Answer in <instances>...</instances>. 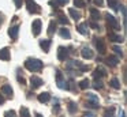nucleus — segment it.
<instances>
[{
    "instance_id": "obj_1",
    "label": "nucleus",
    "mask_w": 127,
    "mask_h": 117,
    "mask_svg": "<svg viewBox=\"0 0 127 117\" xmlns=\"http://www.w3.org/2000/svg\"><path fill=\"white\" fill-rule=\"evenodd\" d=\"M25 67L32 72H36L42 68V61H40L38 59H28L25 61Z\"/></svg>"
},
{
    "instance_id": "obj_2",
    "label": "nucleus",
    "mask_w": 127,
    "mask_h": 117,
    "mask_svg": "<svg viewBox=\"0 0 127 117\" xmlns=\"http://www.w3.org/2000/svg\"><path fill=\"white\" fill-rule=\"evenodd\" d=\"M26 5H28V11L32 14H37L40 12V8L38 5L34 3V0H26Z\"/></svg>"
},
{
    "instance_id": "obj_3",
    "label": "nucleus",
    "mask_w": 127,
    "mask_h": 117,
    "mask_svg": "<svg viewBox=\"0 0 127 117\" xmlns=\"http://www.w3.org/2000/svg\"><path fill=\"white\" fill-rule=\"evenodd\" d=\"M96 48L98 50L100 54H104L105 50H107V46H105V42L102 38H96Z\"/></svg>"
},
{
    "instance_id": "obj_4",
    "label": "nucleus",
    "mask_w": 127,
    "mask_h": 117,
    "mask_svg": "<svg viewBox=\"0 0 127 117\" xmlns=\"http://www.w3.org/2000/svg\"><path fill=\"white\" fill-rule=\"evenodd\" d=\"M67 56H68V49L64 48V46H60V48L58 49V59L63 61V60L67 59Z\"/></svg>"
},
{
    "instance_id": "obj_5",
    "label": "nucleus",
    "mask_w": 127,
    "mask_h": 117,
    "mask_svg": "<svg viewBox=\"0 0 127 117\" xmlns=\"http://www.w3.org/2000/svg\"><path fill=\"white\" fill-rule=\"evenodd\" d=\"M32 29H33V34L34 35H38L41 33V21L40 19H36L32 24Z\"/></svg>"
},
{
    "instance_id": "obj_6",
    "label": "nucleus",
    "mask_w": 127,
    "mask_h": 117,
    "mask_svg": "<svg viewBox=\"0 0 127 117\" xmlns=\"http://www.w3.org/2000/svg\"><path fill=\"white\" fill-rule=\"evenodd\" d=\"M42 83H44V82H42V79L38 78V76H32V78H30V84H32V87H33V89H38Z\"/></svg>"
},
{
    "instance_id": "obj_7",
    "label": "nucleus",
    "mask_w": 127,
    "mask_h": 117,
    "mask_svg": "<svg viewBox=\"0 0 127 117\" xmlns=\"http://www.w3.org/2000/svg\"><path fill=\"white\" fill-rule=\"evenodd\" d=\"M108 37H109V40L112 41V42H123V37L119 34H115L113 31H108Z\"/></svg>"
},
{
    "instance_id": "obj_8",
    "label": "nucleus",
    "mask_w": 127,
    "mask_h": 117,
    "mask_svg": "<svg viewBox=\"0 0 127 117\" xmlns=\"http://www.w3.org/2000/svg\"><path fill=\"white\" fill-rule=\"evenodd\" d=\"M18 33H19V26H11L10 27V30H8V34H10V37L11 38H14V40H17L18 38Z\"/></svg>"
},
{
    "instance_id": "obj_9",
    "label": "nucleus",
    "mask_w": 127,
    "mask_h": 117,
    "mask_svg": "<svg viewBox=\"0 0 127 117\" xmlns=\"http://www.w3.org/2000/svg\"><path fill=\"white\" fill-rule=\"evenodd\" d=\"M107 21H108V23H109V26L112 27V29H118V21H116V18L113 15L107 14Z\"/></svg>"
},
{
    "instance_id": "obj_10",
    "label": "nucleus",
    "mask_w": 127,
    "mask_h": 117,
    "mask_svg": "<svg viewBox=\"0 0 127 117\" xmlns=\"http://www.w3.org/2000/svg\"><path fill=\"white\" fill-rule=\"evenodd\" d=\"M0 60H4V61L10 60V50L7 48L0 49Z\"/></svg>"
},
{
    "instance_id": "obj_11",
    "label": "nucleus",
    "mask_w": 127,
    "mask_h": 117,
    "mask_svg": "<svg viewBox=\"0 0 127 117\" xmlns=\"http://www.w3.org/2000/svg\"><path fill=\"white\" fill-rule=\"evenodd\" d=\"M81 54H82L83 59H92V57H93V52H92L90 48H83L82 50H81Z\"/></svg>"
},
{
    "instance_id": "obj_12",
    "label": "nucleus",
    "mask_w": 127,
    "mask_h": 117,
    "mask_svg": "<svg viewBox=\"0 0 127 117\" xmlns=\"http://www.w3.org/2000/svg\"><path fill=\"white\" fill-rule=\"evenodd\" d=\"M104 75H105V71L102 70V68H100V67H97L96 70H94V72H93V78L94 79H101Z\"/></svg>"
},
{
    "instance_id": "obj_13",
    "label": "nucleus",
    "mask_w": 127,
    "mask_h": 117,
    "mask_svg": "<svg viewBox=\"0 0 127 117\" xmlns=\"http://www.w3.org/2000/svg\"><path fill=\"white\" fill-rule=\"evenodd\" d=\"M56 82H58V86L60 89H64V82H63V73L60 71H56Z\"/></svg>"
},
{
    "instance_id": "obj_14",
    "label": "nucleus",
    "mask_w": 127,
    "mask_h": 117,
    "mask_svg": "<svg viewBox=\"0 0 127 117\" xmlns=\"http://www.w3.org/2000/svg\"><path fill=\"white\" fill-rule=\"evenodd\" d=\"M1 93H3L4 95H7V97H11L12 95V89L10 84H4V86H1Z\"/></svg>"
},
{
    "instance_id": "obj_15",
    "label": "nucleus",
    "mask_w": 127,
    "mask_h": 117,
    "mask_svg": "<svg viewBox=\"0 0 127 117\" xmlns=\"http://www.w3.org/2000/svg\"><path fill=\"white\" fill-rule=\"evenodd\" d=\"M118 63H119V59H118V57H115V56H109L107 59V64L109 65V67H116Z\"/></svg>"
},
{
    "instance_id": "obj_16",
    "label": "nucleus",
    "mask_w": 127,
    "mask_h": 117,
    "mask_svg": "<svg viewBox=\"0 0 127 117\" xmlns=\"http://www.w3.org/2000/svg\"><path fill=\"white\" fill-rule=\"evenodd\" d=\"M51 99V95H49V93H41V94L38 95V101L41 103H45V102H48V101Z\"/></svg>"
},
{
    "instance_id": "obj_17",
    "label": "nucleus",
    "mask_w": 127,
    "mask_h": 117,
    "mask_svg": "<svg viewBox=\"0 0 127 117\" xmlns=\"http://www.w3.org/2000/svg\"><path fill=\"white\" fill-rule=\"evenodd\" d=\"M40 46L42 48V50H44V52H48V50H49V46H51V40L40 41Z\"/></svg>"
},
{
    "instance_id": "obj_18",
    "label": "nucleus",
    "mask_w": 127,
    "mask_h": 117,
    "mask_svg": "<svg viewBox=\"0 0 127 117\" xmlns=\"http://www.w3.org/2000/svg\"><path fill=\"white\" fill-rule=\"evenodd\" d=\"M68 14H70V16H71L72 19H75V21H78V19L81 18V14L77 12L74 8H68Z\"/></svg>"
},
{
    "instance_id": "obj_19",
    "label": "nucleus",
    "mask_w": 127,
    "mask_h": 117,
    "mask_svg": "<svg viewBox=\"0 0 127 117\" xmlns=\"http://www.w3.org/2000/svg\"><path fill=\"white\" fill-rule=\"evenodd\" d=\"M59 33H60L62 37H63V38H67V40H68V38L71 37V34H70L68 29H66V27H62V29L59 30Z\"/></svg>"
},
{
    "instance_id": "obj_20",
    "label": "nucleus",
    "mask_w": 127,
    "mask_h": 117,
    "mask_svg": "<svg viewBox=\"0 0 127 117\" xmlns=\"http://www.w3.org/2000/svg\"><path fill=\"white\" fill-rule=\"evenodd\" d=\"M90 16H92V19H94V21H98L100 19L98 10H96V8H90Z\"/></svg>"
},
{
    "instance_id": "obj_21",
    "label": "nucleus",
    "mask_w": 127,
    "mask_h": 117,
    "mask_svg": "<svg viewBox=\"0 0 127 117\" xmlns=\"http://www.w3.org/2000/svg\"><path fill=\"white\" fill-rule=\"evenodd\" d=\"M66 3H68V0H51L49 4H51V5H56V7H59V5H64Z\"/></svg>"
},
{
    "instance_id": "obj_22",
    "label": "nucleus",
    "mask_w": 127,
    "mask_h": 117,
    "mask_svg": "<svg viewBox=\"0 0 127 117\" xmlns=\"http://www.w3.org/2000/svg\"><path fill=\"white\" fill-rule=\"evenodd\" d=\"M77 30L81 33V34H83V35L88 34V30H86V23H81L79 26L77 27Z\"/></svg>"
},
{
    "instance_id": "obj_23",
    "label": "nucleus",
    "mask_w": 127,
    "mask_h": 117,
    "mask_svg": "<svg viewBox=\"0 0 127 117\" xmlns=\"http://www.w3.org/2000/svg\"><path fill=\"white\" fill-rule=\"evenodd\" d=\"M108 5H109L112 10H118L119 7V1L118 0H108Z\"/></svg>"
},
{
    "instance_id": "obj_24",
    "label": "nucleus",
    "mask_w": 127,
    "mask_h": 117,
    "mask_svg": "<svg viewBox=\"0 0 127 117\" xmlns=\"http://www.w3.org/2000/svg\"><path fill=\"white\" fill-rule=\"evenodd\" d=\"M109 84H111V87H113V89H116V90L120 89V82H119L116 78H113L112 80H111V83H109Z\"/></svg>"
},
{
    "instance_id": "obj_25",
    "label": "nucleus",
    "mask_w": 127,
    "mask_h": 117,
    "mask_svg": "<svg viewBox=\"0 0 127 117\" xmlns=\"http://www.w3.org/2000/svg\"><path fill=\"white\" fill-rule=\"evenodd\" d=\"M19 113H21V117H30V113H29V109L28 108H21V110H19Z\"/></svg>"
},
{
    "instance_id": "obj_26",
    "label": "nucleus",
    "mask_w": 127,
    "mask_h": 117,
    "mask_svg": "<svg viewBox=\"0 0 127 117\" xmlns=\"http://www.w3.org/2000/svg\"><path fill=\"white\" fill-rule=\"evenodd\" d=\"M88 99L92 103H96V105H98V98H97L94 94H89V95H88Z\"/></svg>"
},
{
    "instance_id": "obj_27",
    "label": "nucleus",
    "mask_w": 127,
    "mask_h": 117,
    "mask_svg": "<svg viewBox=\"0 0 127 117\" xmlns=\"http://www.w3.org/2000/svg\"><path fill=\"white\" fill-rule=\"evenodd\" d=\"M89 84H90V82H89L88 79H83V80L79 83V87L82 90H85V89H88V87H89Z\"/></svg>"
},
{
    "instance_id": "obj_28",
    "label": "nucleus",
    "mask_w": 127,
    "mask_h": 117,
    "mask_svg": "<svg viewBox=\"0 0 127 117\" xmlns=\"http://www.w3.org/2000/svg\"><path fill=\"white\" fill-rule=\"evenodd\" d=\"M74 5L75 7H79V8H83L86 5V3L83 0H74Z\"/></svg>"
},
{
    "instance_id": "obj_29",
    "label": "nucleus",
    "mask_w": 127,
    "mask_h": 117,
    "mask_svg": "<svg viewBox=\"0 0 127 117\" xmlns=\"http://www.w3.org/2000/svg\"><path fill=\"white\" fill-rule=\"evenodd\" d=\"M75 110H77V105L74 102H70L68 103V112L70 113H75Z\"/></svg>"
},
{
    "instance_id": "obj_30",
    "label": "nucleus",
    "mask_w": 127,
    "mask_h": 117,
    "mask_svg": "<svg viewBox=\"0 0 127 117\" xmlns=\"http://www.w3.org/2000/svg\"><path fill=\"white\" fill-rule=\"evenodd\" d=\"M93 87H94V89H97V90H98V89H102V82H101V80H97V79H96Z\"/></svg>"
},
{
    "instance_id": "obj_31",
    "label": "nucleus",
    "mask_w": 127,
    "mask_h": 117,
    "mask_svg": "<svg viewBox=\"0 0 127 117\" xmlns=\"http://www.w3.org/2000/svg\"><path fill=\"white\" fill-rule=\"evenodd\" d=\"M55 31V22H51L49 23V29H48V33H49V34H52V33Z\"/></svg>"
},
{
    "instance_id": "obj_32",
    "label": "nucleus",
    "mask_w": 127,
    "mask_h": 117,
    "mask_svg": "<svg viewBox=\"0 0 127 117\" xmlns=\"http://www.w3.org/2000/svg\"><path fill=\"white\" fill-rule=\"evenodd\" d=\"M4 117H15V112L14 110H7L4 113Z\"/></svg>"
},
{
    "instance_id": "obj_33",
    "label": "nucleus",
    "mask_w": 127,
    "mask_h": 117,
    "mask_svg": "<svg viewBox=\"0 0 127 117\" xmlns=\"http://www.w3.org/2000/svg\"><path fill=\"white\" fill-rule=\"evenodd\" d=\"M113 110H115L113 108H111L109 110H107L105 112V117H113Z\"/></svg>"
},
{
    "instance_id": "obj_34",
    "label": "nucleus",
    "mask_w": 127,
    "mask_h": 117,
    "mask_svg": "<svg viewBox=\"0 0 127 117\" xmlns=\"http://www.w3.org/2000/svg\"><path fill=\"white\" fill-rule=\"evenodd\" d=\"M15 5H17V8H21L22 7V0H14Z\"/></svg>"
},
{
    "instance_id": "obj_35",
    "label": "nucleus",
    "mask_w": 127,
    "mask_h": 117,
    "mask_svg": "<svg viewBox=\"0 0 127 117\" xmlns=\"http://www.w3.org/2000/svg\"><path fill=\"white\" fill-rule=\"evenodd\" d=\"M113 50H115V52H116V53H118V54H120V56H122V54H123V53H122V49L119 48V46H113Z\"/></svg>"
},
{
    "instance_id": "obj_36",
    "label": "nucleus",
    "mask_w": 127,
    "mask_h": 117,
    "mask_svg": "<svg viewBox=\"0 0 127 117\" xmlns=\"http://www.w3.org/2000/svg\"><path fill=\"white\" fill-rule=\"evenodd\" d=\"M59 21H60L62 23H66V24H68V21L66 19V16H60V19H59Z\"/></svg>"
},
{
    "instance_id": "obj_37",
    "label": "nucleus",
    "mask_w": 127,
    "mask_h": 117,
    "mask_svg": "<svg viewBox=\"0 0 127 117\" xmlns=\"http://www.w3.org/2000/svg\"><path fill=\"white\" fill-rule=\"evenodd\" d=\"M89 24H90V26L93 27V29H98V24H97V23H94V22H90Z\"/></svg>"
},
{
    "instance_id": "obj_38",
    "label": "nucleus",
    "mask_w": 127,
    "mask_h": 117,
    "mask_svg": "<svg viewBox=\"0 0 127 117\" xmlns=\"http://www.w3.org/2000/svg\"><path fill=\"white\" fill-rule=\"evenodd\" d=\"M96 5H102V0H93Z\"/></svg>"
},
{
    "instance_id": "obj_39",
    "label": "nucleus",
    "mask_w": 127,
    "mask_h": 117,
    "mask_svg": "<svg viewBox=\"0 0 127 117\" xmlns=\"http://www.w3.org/2000/svg\"><path fill=\"white\" fill-rule=\"evenodd\" d=\"M4 103V98H3V95L0 94V105H3Z\"/></svg>"
},
{
    "instance_id": "obj_40",
    "label": "nucleus",
    "mask_w": 127,
    "mask_h": 117,
    "mask_svg": "<svg viewBox=\"0 0 127 117\" xmlns=\"http://www.w3.org/2000/svg\"><path fill=\"white\" fill-rule=\"evenodd\" d=\"M85 117H94L93 113H85Z\"/></svg>"
},
{
    "instance_id": "obj_41",
    "label": "nucleus",
    "mask_w": 127,
    "mask_h": 117,
    "mask_svg": "<svg viewBox=\"0 0 127 117\" xmlns=\"http://www.w3.org/2000/svg\"><path fill=\"white\" fill-rule=\"evenodd\" d=\"M1 22H3V15L0 14V24H1Z\"/></svg>"
},
{
    "instance_id": "obj_42",
    "label": "nucleus",
    "mask_w": 127,
    "mask_h": 117,
    "mask_svg": "<svg viewBox=\"0 0 127 117\" xmlns=\"http://www.w3.org/2000/svg\"><path fill=\"white\" fill-rule=\"evenodd\" d=\"M36 117H42V116H41V114H38V113H37V114H36Z\"/></svg>"
},
{
    "instance_id": "obj_43",
    "label": "nucleus",
    "mask_w": 127,
    "mask_h": 117,
    "mask_svg": "<svg viewBox=\"0 0 127 117\" xmlns=\"http://www.w3.org/2000/svg\"><path fill=\"white\" fill-rule=\"evenodd\" d=\"M122 117H126V116H124V112H122Z\"/></svg>"
}]
</instances>
